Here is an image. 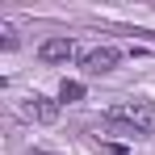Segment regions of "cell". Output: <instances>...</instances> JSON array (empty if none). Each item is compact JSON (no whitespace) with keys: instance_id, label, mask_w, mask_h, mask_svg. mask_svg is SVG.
<instances>
[{"instance_id":"obj_1","label":"cell","mask_w":155,"mask_h":155,"mask_svg":"<svg viewBox=\"0 0 155 155\" xmlns=\"http://www.w3.org/2000/svg\"><path fill=\"white\" fill-rule=\"evenodd\" d=\"M109 130H117V134H126V138H143L147 130H151V109L147 105H113L109 109Z\"/></svg>"},{"instance_id":"obj_5","label":"cell","mask_w":155,"mask_h":155,"mask_svg":"<svg viewBox=\"0 0 155 155\" xmlns=\"http://www.w3.org/2000/svg\"><path fill=\"white\" fill-rule=\"evenodd\" d=\"M59 97H63V101H80V97H84V84H76V80L67 84V80H63V88H59Z\"/></svg>"},{"instance_id":"obj_3","label":"cell","mask_w":155,"mask_h":155,"mask_svg":"<svg viewBox=\"0 0 155 155\" xmlns=\"http://www.w3.org/2000/svg\"><path fill=\"white\" fill-rule=\"evenodd\" d=\"M21 113H25L29 122H54L59 117V101L54 97H42V92H34L21 101Z\"/></svg>"},{"instance_id":"obj_4","label":"cell","mask_w":155,"mask_h":155,"mask_svg":"<svg viewBox=\"0 0 155 155\" xmlns=\"http://www.w3.org/2000/svg\"><path fill=\"white\" fill-rule=\"evenodd\" d=\"M38 59L42 63H67V59H76V42L71 38H46L38 46Z\"/></svg>"},{"instance_id":"obj_7","label":"cell","mask_w":155,"mask_h":155,"mask_svg":"<svg viewBox=\"0 0 155 155\" xmlns=\"http://www.w3.org/2000/svg\"><path fill=\"white\" fill-rule=\"evenodd\" d=\"M25 155H54V151H42V147H29Z\"/></svg>"},{"instance_id":"obj_2","label":"cell","mask_w":155,"mask_h":155,"mask_svg":"<svg viewBox=\"0 0 155 155\" xmlns=\"http://www.w3.org/2000/svg\"><path fill=\"white\" fill-rule=\"evenodd\" d=\"M117 59H122L117 46H88V51L80 54V71L84 76H109L117 67Z\"/></svg>"},{"instance_id":"obj_6","label":"cell","mask_w":155,"mask_h":155,"mask_svg":"<svg viewBox=\"0 0 155 155\" xmlns=\"http://www.w3.org/2000/svg\"><path fill=\"white\" fill-rule=\"evenodd\" d=\"M0 34H4V51H13V46H17V34H13V25H4Z\"/></svg>"}]
</instances>
